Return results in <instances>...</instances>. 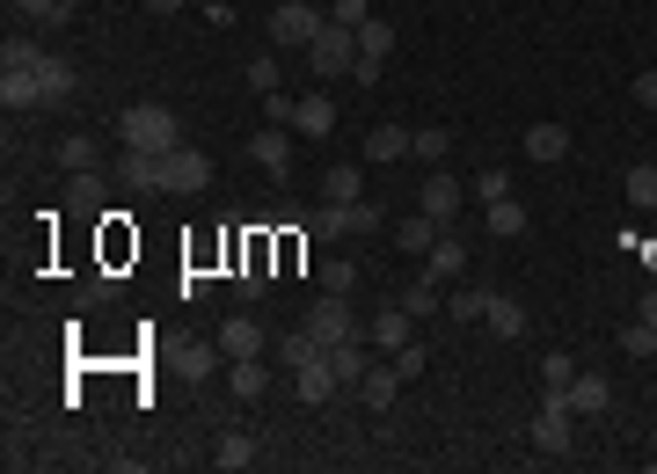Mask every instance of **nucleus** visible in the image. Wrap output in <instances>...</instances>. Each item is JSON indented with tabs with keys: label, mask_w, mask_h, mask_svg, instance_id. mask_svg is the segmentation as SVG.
<instances>
[{
	"label": "nucleus",
	"mask_w": 657,
	"mask_h": 474,
	"mask_svg": "<svg viewBox=\"0 0 657 474\" xmlns=\"http://www.w3.org/2000/svg\"><path fill=\"white\" fill-rule=\"evenodd\" d=\"M118 132H124L132 154H169V146H183V124H175L169 102H132L118 118Z\"/></svg>",
	"instance_id": "1"
},
{
	"label": "nucleus",
	"mask_w": 657,
	"mask_h": 474,
	"mask_svg": "<svg viewBox=\"0 0 657 474\" xmlns=\"http://www.w3.org/2000/svg\"><path fill=\"white\" fill-rule=\"evenodd\" d=\"M300 329L315 336L321 351H337V343H351V336H365V329H358V314H351V300H343V292H321L315 307H307V321H300Z\"/></svg>",
	"instance_id": "2"
},
{
	"label": "nucleus",
	"mask_w": 657,
	"mask_h": 474,
	"mask_svg": "<svg viewBox=\"0 0 657 474\" xmlns=\"http://www.w3.org/2000/svg\"><path fill=\"white\" fill-rule=\"evenodd\" d=\"M321 29H329V15H321L315 0H278V8H270V37L292 45V51H307Z\"/></svg>",
	"instance_id": "3"
},
{
	"label": "nucleus",
	"mask_w": 657,
	"mask_h": 474,
	"mask_svg": "<svg viewBox=\"0 0 657 474\" xmlns=\"http://www.w3.org/2000/svg\"><path fill=\"white\" fill-rule=\"evenodd\" d=\"M154 183H161V190H205V183H212V154H197V146H169V154H154Z\"/></svg>",
	"instance_id": "4"
},
{
	"label": "nucleus",
	"mask_w": 657,
	"mask_h": 474,
	"mask_svg": "<svg viewBox=\"0 0 657 474\" xmlns=\"http://www.w3.org/2000/svg\"><path fill=\"white\" fill-rule=\"evenodd\" d=\"M315 234H329V241H343V234H380V212H373V197L321 205V212H315Z\"/></svg>",
	"instance_id": "5"
},
{
	"label": "nucleus",
	"mask_w": 657,
	"mask_h": 474,
	"mask_svg": "<svg viewBox=\"0 0 657 474\" xmlns=\"http://www.w3.org/2000/svg\"><path fill=\"white\" fill-rule=\"evenodd\" d=\"M307 66H315L321 81H329V73H351V66H358V37L329 23V29L315 37V45H307Z\"/></svg>",
	"instance_id": "6"
},
{
	"label": "nucleus",
	"mask_w": 657,
	"mask_h": 474,
	"mask_svg": "<svg viewBox=\"0 0 657 474\" xmlns=\"http://www.w3.org/2000/svg\"><path fill=\"white\" fill-rule=\"evenodd\" d=\"M365 343H373V351H402V343H416V314L402 307V300H394L388 314H373V329H365Z\"/></svg>",
	"instance_id": "7"
},
{
	"label": "nucleus",
	"mask_w": 657,
	"mask_h": 474,
	"mask_svg": "<svg viewBox=\"0 0 657 474\" xmlns=\"http://www.w3.org/2000/svg\"><path fill=\"white\" fill-rule=\"evenodd\" d=\"M248 161L270 168V175H285V168H292V132H285V124H264V132H248Z\"/></svg>",
	"instance_id": "8"
},
{
	"label": "nucleus",
	"mask_w": 657,
	"mask_h": 474,
	"mask_svg": "<svg viewBox=\"0 0 657 474\" xmlns=\"http://www.w3.org/2000/svg\"><path fill=\"white\" fill-rule=\"evenodd\" d=\"M337 387H343V379H337V365H329V351H321V357H307V365L292 373V394H300L307 409H315V402H329Z\"/></svg>",
	"instance_id": "9"
},
{
	"label": "nucleus",
	"mask_w": 657,
	"mask_h": 474,
	"mask_svg": "<svg viewBox=\"0 0 657 474\" xmlns=\"http://www.w3.org/2000/svg\"><path fill=\"white\" fill-rule=\"evenodd\" d=\"M416 212L446 227V219L461 212V183H453V175H424V190H416Z\"/></svg>",
	"instance_id": "10"
},
{
	"label": "nucleus",
	"mask_w": 657,
	"mask_h": 474,
	"mask_svg": "<svg viewBox=\"0 0 657 474\" xmlns=\"http://www.w3.org/2000/svg\"><path fill=\"white\" fill-rule=\"evenodd\" d=\"M0 102L8 110H45V81L29 66H0Z\"/></svg>",
	"instance_id": "11"
},
{
	"label": "nucleus",
	"mask_w": 657,
	"mask_h": 474,
	"mask_svg": "<svg viewBox=\"0 0 657 474\" xmlns=\"http://www.w3.org/2000/svg\"><path fill=\"white\" fill-rule=\"evenodd\" d=\"M219 351L227 357H264L270 351V336L248 321V314H234V321H219Z\"/></svg>",
	"instance_id": "12"
},
{
	"label": "nucleus",
	"mask_w": 657,
	"mask_h": 474,
	"mask_svg": "<svg viewBox=\"0 0 657 474\" xmlns=\"http://www.w3.org/2000/svg\"><path fill=\"white\" fill-rule=\"evenodd\" d=\"M292 132H307V139H329V132H337V102H329V95H300V110H292Z\"/></svg>",
	"instance_id": "13"
},
{
	"label": "nucleus",
	"mask_w": 657,
	"mask_h": 474,
	"mask_svg": "<svg viewBox=\"0 0 657 474\" xmlns=\"http://www.w3.org/2000/svg\"><path fill=\"white\" fill-rule=\"evenodd\" d=\"M438 284H446V278H438V270H424V278H416V284H402L394 300H402V307H410L416 321H431V314L446 307V292H438Z\"/></svg>",
	"instance_id": "14"
},
{
	"label": "nucleus",
	"mask_w": 657,
	"mask_h": 474,
	"mask_svg": "<svg viewBox=\"0 0 657 474\" xmlns=\"http://www.w3.org/2000/svg\"><path fill=\"white\" fill-rule=\"evenodd\" d=\"M570 409H577V416H607V409H613V387L599 373H577V379H570Z\"/></svg>",
	"instance_id": "15"
},
{
	"label": "nucleus",
	"mask_w": 657,
	"mask_h": 474,
	"mask_svg": "<svg viewBox=\"0 0 657 474\" xmlns=\"http://www.w3.org/2000/svg\"><path fill=\"white\" fill-rule=\"evenodd\" d=\"M358 394H365V409H394L402 373H394V365H365V373H358Z\"/></svg>",
	"instance_id": "16"
},
{
	"label": "nucleus",
	"mask_w": 657,
	"mask_h": 474,
	"mask_svg": "<svg viewBox=\"0 0 657 474\" xmlns=\"http://www.w3.org/2000/svg\"><path fill=\"white\" fill-rule=\"evenodd\" d=\"M227 387H234V402H264V387H270L264 357H234V365H227Z\"/></svg>",
	"instance_id": "17"
},
{
	"label": "nucleus",
	"mask_w": 657,
	"mask_h": 474,
	"mask_svg": "<svg viewBox=\"0 0 657 474\" xmlns=\"http://www.w3.org/2000/svg\"><path fill=\"white\" fill-rule=\"evenodd\" d=\"M37 81H45V110L73 102V88H81V73H73V59H45V66H37Z\"/></svg>",
	"instance_id": "18"
},
{
	"label": "nucleus",
	"mask_w": 657,
	"mask_h": 474,
	"mask_svg": "<svg viewBox=\"0 0 657 474\" xmlns=\"http://www.w3.org/2000/svg\"><path fill=\"white\" fill-rule=\"evenodd\" d=\"M438 234H446L438 219L410 212V219H402V227H394V248H402V256H431V241H438Z\"/></svg>",
	"instance_id": "19"
},
{
	"label": "nucleus",
	"mask_w": 657,
	"mask_h": 474,
	"mask_svg": "<svg viewBox=\"0 0 657 474\" xmlns=\"http://www.w3.org/2000/svg\"><path fill=\"white\" fill-rule=\"evenodd\" d=\"M483 234H497V241L526 234V205H519V197H497V205H483Z\"/></svg>",
	"instance_id": "20"
},
{
	"label": "nucleus",
	"mask_w": 657,
	"mask_h": 474,
	"mask_svg": "<svg viewBox=\"0 0 657 474\" xmlns=\"http://www.w3.org/2000/svg\"><path fill=\"white\" fill-rule=\"evenodd\" d=\"M59 168H73V175H96V168H102V146L88 139V132H66V139H59Z\"/></svg>",
	"instance_id": "21"
},
{
	"label": "nucleus",
	"mask_w": 657,
	"mask_h": 474,
	"mask_svg": "<svg viewBox=\"0 0 657 474\" xmlns=\"http://www.w3.org/2000/svg\"><path fill=\"white\" fill-rule=\"evenodd\" d=\"M526 154H534V161H562V154H570V132H562V124H526Z\"/></svg>",
	"instance_id": "22"
},
{
	"label": "nucleus",
	"mask_w": 657,
	"mask_h": 474,
	"mask_svg": "<svg viewBox=\"0 0 657 474\" xmlns=\"http://www.w3.org/2000/svg\"><path fill=\"white\" fill-rule=\"evenodd\" d=\"M402 154H410V132L402 124H373L365 132V161H402Z\"/></svg>",
	"instance_id": "23"
},
{
	"label": "nucleus",
	"mask_w": 657,
	"mask_h": 474,
	"mask_svg": "<svg viewBox=\"0 0 657 474\" xmlns=\"http://www.w3.org/2000/svg\"><path fill=\"white\" fill-rule=\"evenodd\" d=\"M410 154H416L424 168H438L446 154H453V132H446V124H424V132H410Z\"/></svg>",
	"instance_id": "24"
},
{
	"label": "nucleus",
	"mask_w": 657,
	"mask_h": 474,
	"mask_svg": "<svg viewBox=\"0 0 657 474\" xmlns=\"http://www.w3.org/2000/svg\"><path fill=\"white\" fill-rule=\"evenodd\" d=\"M351 37H358V59H380V66H388V51H394V23H380V15H373V23H358Z\"/></svg>",
	"instance_id": "25"
},
{
	"label": "nucleus",
	"mask_w": 657,
	"mask_h": 474,
	"mask_svg": "<svg viewBox=\"0 0 657 474\" xmlns=\"http://www.w3.org/2000/svg\"><path fill=\"white\" fill-rule=\"evenodd\" d=\"M351 197H365V175L358 168H329L321 175V205H351Z\"/></svg>",
	"instance_id": "26"
},
{
	"label": "nucleus",
	"mask_w": 657,
	"mask_h": 474,
	"mask_svg": "<svg viewBox=\"0 0 657 474\" xmlns=\"http://www.w3.org/2000/svg\"><path fill=\"white\" fill-rule=\"evenodd\" d=\"M212 467H256V438H248V430H227L212 446Z\"/></svg>",
	"instance_id": "27"
},
{
	"label": "nucleus",
	"mask_w": 657,
	"mask_h": 474,
	"mask_svg": "<svg viewBox=\"0 0 657 474\" xmlns=\"http://www.w3.org/2000/svg\"><path fill=\"white\" fill-rule=\"evenodd\" d=\"M424 270H438V278H461V270H467V248H461L453 234H438L431 256H424Z\"/></svg>",
	"instance_id": "28"
},
{
	"label": "nucleus",
	"mask_w": 657,
	"mask_h": 474,
	"mask_svg": "<svg viewBox=\"0 0 657 474\" xmlns=\"http://www.w3.org/2000/svg\"><path fill=\"white\" fill-rule=\"evenodd\" d=\"M483 321L497 336H526V307H519V300H504V292H489V314H483Z\"/></svg>",
	"instance_id": "29"
},
{
	"label": "nucleus",
	"mask_w": 657,
	"mask_h": 474,
	"mask_svg": "<svg viewBox=\"0 0 657 474\" xmlns=\"http://www.w3.org/2000/svg\"><path fill=\"white\" fill-rule=\"evenodd\" d=\"M270 351H278V365H285V373H300L307 357H321V343H315V336H307V329H292V336H278Z\"/></svg>",
	"instance_id": "30"
},
{
	"label": "nucleus",
	"mask_w": 657,
	"mask_h": 474,
	"mask_svg": "<svg viewBox=\"0 0 657 474\" xmlns=\"http://www.w3.org/2000/svg\"><path fill=\"white\" fill-rule=\"evenodd\" d=\"M329 365H337V379H343V387H358V373H365V365H373V357H365V336H351V343H337V351H329Z\"/></svg>",
	"instance_id": "31"
},
{
	"label": "nucleus",
	"mask_w": 657,
	"mask_h": 474,
	"mask_svg": "<svg viewBox=\"0 0 657 474\" xmlns=\"http://www.w3.org/2000/svg\"><path fill=\"white\" fill-rule=\"evenodd\" d=\"M629 205H635V212H657V168L650 161L629 168Z\"/></svg>",
	"instance_id": "32"
},
{
	"label": "nucleus",
	"mask_w": 657,
	"mask_h": 474,
	"mask_svg": "<svg viewBox=\"0 0 657 474\" xmlns=\"http://www.w3.org/2000/svg\"><path fill=\"white\" fill-rule=\"evenodd\" d=\"M0 59H8V66H29V73H37V66L51 59V51L37 45V37H8V51H0Z\"/></svg>",
	"instance_id": "33"
},
{
	"label": "nucleus",
	"mask_w": 657,
	"mask_h": 474,
	"mask_svg": "<svg viewBox=\"0 0 657 474\" xmlns=\"http://www.w3.org/2000/svg\"><path fill=\"white\" fill-rule=\"evenodd\" d=\"M351 284H358V263H351V256L321 263V292H351Z\"/></svg>",
	"instance_id": "34"
},
{
	"label": "nucleus",
	"mask_w": 657,
	"mask_h": 474,
	"mask_svg": "<svg viewBox=\"0 0 657 474\" xmlns=\"http://www.w3.org/2000/svg\"><path fill=\"white\" fill-rule=\"evenodd\" d=\"M621 351L629 357H657V329L650 321H629V329H621Z\"/></svg>",
	"instance_id": "35"
},
{
	"label": "nucleus",
	"mask_w": 657,
	"mask_h": 474,
	"mask_svg": "<svg viewBox=\"0 0 657 474\" xmlns=\"http://www.w3.org/2000/svg\"><path fill=\"white\" fill-rule=\"evenodd\" d=\"M446 314H453V321H483V314H489V292H453V300H446Z\"/></svg>",
	"instance_id": "36"
},
{
	"label": "nucleus",
	"mask_w": 657,
	"mask_h": 474,
	"mask_svg": "<svg viewBox=\"0 0 657 474\" xmlns=\"http://www.w3.org/2000/svg\"><path fill=\"white\" fill-rule=\"evenodd\" d=\"M540 379H548V387H570V379H577L570 351H540Z\"/></svg>",
	"instance_id": "37"
},
{
	"label": "nucleus",
	"mask_w": 657,
	"mask_h": 474,
	"mask_svg": "<svg viewBox=\"0 0 657 474\" xmlns=\"http://www.w3.org/2000/svg\"><path fill=\"white\" fill-rule=\"evenodd\" d=\"M219 357H227L219 343H212V351H197V343H191V351H183V373H191V379H212V373H219Z\"/></svg>",
	"instance_id": "38"
},
{
	"label": "nucleus",
	"mask_w": 657,
	"mask_h": 474,
	"mask_svg": "<svg viewBox=\"0 0 657 474\" xmlns=\"http://www.w3.org/2000/svg\"><path fill=\"white\" fill-rule=\"evenodd\" d=\"M424 365H431L424 343H402V351H394V373H402V379H424Z\"/></svg>",
	"instance_id": "39"
},
{
	"label": "nucleus",
	"mask_w": 657,
	"mask_h": 474,
	"mask_svg": "<svg viewBox=\"0 0 657 474\" xmlns=\"http://www.w3.org/2000/svg\"><path fill=\"white\" fill-rule=\"evenodd\" d=\"M329 23H337V29H358V23H373V8H365V0H337V8H329Z\"/></svg>",
	"instance_id": "40"
},
{
	"label": "nucleus",
	"mask_w": 657,
	"mask_h": 474,
	"mask_svg": "<svg viewBox=\"0 0 657 474\" xmlns=\"http://www.w3.org/2000/svg\"><path fill=\"white\" fill-rule=\"evenodd\" d=\"M248 88H256V95L278 88V59H248Z\"/></svg>",
	"instance_id": "41"
},
{
	"label": "nucleus",
	"mask_w": 657,
	"mask_h": 474,
	"mask_svg": "<svg viewBox=\"0 0 657 474\" xmlns=\"http://www.w3.org/2000/svg\"><path fill=\"white\" fill-rule=\"evenodd\" d=\"M292 110H300V102H292V95H278V88L264 95V118H270V124H285V132H292Z\"/></svg>",
	"instance_id": "42"
},
{
	"label": "nucleus",
	"mask_w": 657,
	"mask_h": 474,
	"mask_svg": "<svg viewBox=\"0 0 657 474\" xmlns=\"http://www.w3.org/2000/svg\"><path fill=\"white\" fill-rule=\"evenodd\" d=\"M475 190H483V205H497V197H511V175H504V168H483V183H475Z\"/></svg>",
	"instance_id": "43"
},
{
	"label": "nucleus",
	"mask_w": 657,
	"mask_h": 474,
	"mask_svg": "<svg viewBox=\"0 0 657 474\" xmlns=\"http://www.w3.org/2000/svg\"><path fill=\"white\" fill-rule=\"evenodd\" d=\"M15 8H23V15H37V23H66V15H59V0H15Z\"/></svg>",
	"instance_id": "44"
},
{
	"label": "nucleus",
	"mask_w": 657,
	"mask_h": 474,
	"mask_svg": "<svg viewBox=\"0 0 657 474\" xmlns=\"http://www.w3.org/2000/svg\"><path fill=\"white\" fill-rule=\"evenodd\" d=\"M635 102H643V110H657V66L635 73Z\"/></svg>",
	"instance_id": "45"
},
{
	"label": "nucleus",
	"mask_w": 657,
	"mask_h": 474,
	"mask_svg": "<svg viewBox=\"0 0 657 474\" xmlns=\"http://www.w3.org/2000/svg\"><path fill=\"white\" fill-rule=\"evenodd\" d=\"M635 321H650V329H657V292H643V307H635Z\"/></svg>",
	"instance_id": "46"
},
{
	"label": "nucleus",
	"mask_w": 657,
	"mask_h": 474,
	"mask_svg": "<svg viewBox=\"0 0 657 474\" xmlns=\"http://www.w3.org/2000/svg\"><path fill=\"white\" fill-rule=\"evenodd\" d=\"M175 8H183V0H154V15H175Z\"/></svg>",
	"instance_id": "47"
},
{
	"label": "nucleus",
	"mask_w": 657,
	"mask_h": 474,
	"mask_svg": "<svg viewBox=\"0 0 657 474\" xmlns=\"http://www.w3.org/2000/svg\"><path fill=\"white\" fill-rule=\"evenodd\" d=\"M643 263H650V270H657V241H643Z\"/></svg>",
	"instance_id": "48"
},
{
	"label": "nucleus",
	"mask_w": 657,
	"mask_h": 474,
	"mask_svg": "<svg viewBox=\"0 0 657 474\" xmlns=\"http://www.w3.org/2000/svg\"><path fill=\"white\" fill-rule=\"evenodd\" d=\"M73 8H81V0H59V15H66V23H73Z\"/></svg>",
	"instance_id": "49"
},
{
	"label": "nucleus",
	"mask_w": 657,
	"mask_h": 474,
	"mask_svg": "<svg viewBox=\"0 0 657 474\" xmlns=\"http://www.w3.org/2000/svg\"><path fill=\"white\" fill-rule=\"evenodd\" d=\"M139 8H154V0H139Z\"/></svg>",
	"instance_id": "50"
}]
</instances>
